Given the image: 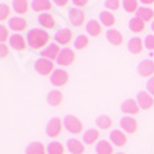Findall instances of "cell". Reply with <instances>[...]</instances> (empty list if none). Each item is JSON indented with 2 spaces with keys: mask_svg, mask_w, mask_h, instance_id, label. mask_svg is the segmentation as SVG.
I'll use <instances>...</instances> for the list:
<instances>
[{
  "mask_svg": "<svg viewBox=\"0 0 154 154\" xmlns=\"http://www.w3.org/2000/svg\"><path fill=\"white\" fill-rule=\"evenodd\" d=\"M64 151L65 149L61 142L54 140V142H50L47 144V154H64Z\"/></svg>",
  "mask_w": 154,
  "mask_h": 154,
  "instance_id": "obj_30",
  "label": "cell"
},
{
  "mask_svg": "<svg viewBox=\"0 0 154 154\" xmlns=\"http://www.w3.org/2000/svg\"><path fill=\"white\" fill-rule=\"evenodd\" d=\"M0 51H2V53H0V56H2V57H7V56H8V47L6 46L4 43H2V45H0Z\"/></svg>",
  "mask_w": 154,
  "mask_h": 154,
  "instance_id": "obj_40",
  "label": "cell"
},
{
  "mask_svg": "<svg viewBox=\"0 0 154 154\" xmlns=\"http://www.w3.org/2000/svg\"><path fill=\"white\" fill-rule=\"evenodd\" d=\"M63 126H64V122L61 121L60 118L54 117L50 121L47 122L46 126V135L49 137H57L61 135V131H63Z\"/></svg>",
  "mask_w": 154,
  "mask_h": 154,
  "instance_id": "obj_4",
  "label": "cell"
},
{
  "mask_svg": "<svg viewBox=\"0 0 154 154\" xmlns=\"http://www.w3.org/2000/svg\"><path fill=\"white\" fill-rule=\"evenodd\" d=\"M110 142H112L117 147H124L126 144V135L122 131H111Z\"/></svg>",
  "mask_w": 154,
  "mask_h": 154,
  "instance_id": "obj_18",
  "label": "cell"
},
{
  "mask_svg": "<svg viewBox=\"0 0 154 154\" xmlns=\"http://www.w3.org/2000/svg\"><path fill=\"white\" fill-rule=\"evenodd\" d=\"M137 74L140 76H150L154 74V61L153 60H143L137 65Z\"/></svg>",
  "mask_w": 154,
  "mask_h": 154,
  "instance_id": "obj_13",
  "label": "cell"
},
{
  "mask_svg": "<svg viewBox=\"0 0 154 154\" xmlns=\"http://www.w3.org/2000/svg\"><path fill=\"white\" fill-rule=\"evenodd\" d=\"M72 4H74V6H78V7H85L86 4H88V2H86V0H74V2H72Z\"/></svg>",
  "mask_w": 154,
  "mask_h": 154,
  "instance_id": "obj_41",
  "label": "cell"
},
{
  "mask_svg": "<svg viewBox=\"0 0 154 154\" xmlns=\"http://www.w3.org/2000/svg\"><path fill=\"white\" fill-rule=\"evenodd\" d=\"M96 153L97 154H112L114 149H112L111 143L107 140H101L96 144Z\"/></svg>",
  "mask_w": 154,
  "mask_h": 154,
  "instance_id": "obj_29",
  "label": "cell"
},
{
  "mask_svg": "<svg viewBox=\"0 0 154 154\" xmlns=\"http://www.w3.org/2000/svg\"><path fill=\"white\" fill-rule=\"evenodd\" d=\"M63 122H64V128L74 135H79L83 131V124L75 115H65Z\"/></svg>",
  "mask_w": 154,
  "mask_h": 154,
  "instance_id": "obj_2",
  "label": "cell"
},
{
  "mask_svg": "<svg viewBox=\"0 0 154 154\" xmlns=\"http://www.w3.org/2000/svg\"><path fill=\"white\" fill-rule=\"evenodd\" d=\"M8 28L11 31H14L15 33H20L28 28V22H26L25 18L22 17H13L8 20Z\"/></svg>",
  "mask_w": 154,
  "mask_h": 154,
  "instance_id": "obj_9",
  "label": "cell"
},
{
  "mask_svg": "<svg viewBox=\"0 0 154 154\" xmlns=\"http://www.w3.org/2000/svg\"><path fill=\"white\" fill-rule=\"evenodd\" d=\"M33 68L35 71L39 74V75H50L53 74L56 69H54V64L51 60H47V58H39V60L35 61V64H33Z\"/></svg>",
  "mask_w": 154,
  "mask_h": 154,
  "instance_id": "obj_3",
  "label": "cell"
},
{
  "mask_svg": "<svg viewBox=\"0 0 154 154\" xmlns=\"http://www.w3.org/2000/svg\"><path fill=\"white\" fill-rule=\"evenodd\" d=\"M122 6L126 13H137V10L140 8L136 0H125V2H122Z\"/></svg>",
  "mask_w": 154,
  "mask_h": 154,
  "instance_id": "obj_34",
  "label": "cell"
},
{
  "mask_svg": "<svg viewBox=\"0 0 154 154\" xmlns=\"http://www.w3.org/2000/svg\"><path fill=\"white\" fill-rule=\"evenodd\" d=\"M68 18H69V22H71L72 26H82L83 22H85V13H83L81 8H71L68 13Z\"/></svg>",
  "mask_w": 154,
  "mask_h": 154,
  "instance_id": "obj_8",
  "label": "cell"
},
{
  "mask_svg": "<svg viewBox=\"0 0 154 154\" xmlns=\"http://www.w3.org/2000/svg\"><path fill=\"white\" fill-rule=\"evenodd\" d=\"M146 88H147V92H149V93L154 97V76H151V78L147 81Z\"/></svg>",
  "mask_w": 154,
  "mask_h": 154,
  "instance_id": "obj_39",
  "label": "cell"
},
{
  "mask_svg": "<svg viewBox=\"0 0 154 154\" xmlns=\"http://www.w3.org/2000/svg\"><path fill=\"white\" fill-rule=\"evenodd\" d=\"M100 137V131L97 129H88L85 133H83V142L86 144H93L94 142H97Z\"/></svg>",
  "mask_w": 154,
  "mask_h": 154,
  "instance_id": "obj_27",
  "label": "cell"
},
{
  "mask_svg": "<svg viewBox=\"0 0 154 154\" xmlns=\"http://www.w3.org/2000/svg\"><path fill=\"white\" fill-rule=\"evenodd\" d=\"M151 31L154 32V21H153V24H151Z\"/></svg>",
  "mask_w": 154,
  "mask_h": 154,
  "instance_id": "obj_44",
  "label": "cell"
},
{
  "mask_svg": "<svg viewBox=\"0 0 154 154\" xmlns=\"http://www.w3.org/2000/svg\"><path fill=\"white\" fill-rule=\"evenodd\" d=\"M136 101L142 110H150L154 106V97L149 92H139L136 94Z\"/></svg>",
  "mask_w": 154,
  "mask_h": 154,
  "instance_id": "obj_7",
  "label": "cell"
},
{
  "mask_svg": "<svg viewBox=\"0 0 154 154\" xmlns=\"http://www.w3.org/2000/svg\"><path fill=\"white\" fill-rule=\"evenodd\" d=\"M128 26H129V29H131L132 32L140 33V32H143L144 28H146V22H144L143 20H140V18H137V17H133V18L129 20Z\"/></svg>",
  "mask_w": 154,
  "mask_h": 154,
  "instance_id": "obj_22",
  "label": "cell"
},
{
  "mask_svg": "<svg viewBox=\"0 0 154 154\" xmlns=\"http://www.w3.org/2000/svg\"><path fill=\"white\" fill-rule=\"evenodd\" d=\"M88 45H89V39H88V36H85V35L76 36L75 42H74V46H75L76 50H83V49L88 47Z\"/></svg>",
  "mask_w": 154,
  "mask_h": 154,
  "instance_id": "obj_33",
  "label": "cell"
},
{
  "mask_svg": "<svg viewBox=\"0 0 154 154\" xmlns=\"http://www.w3.org/2000/svg\"><path fill=\"white\" fill-rule=\"evenodd\" d=\"M67 149L72 154H83L85 153V146L81 140L78 139H69L67 142Z\"/></svg>",
  "mask_w": 154,
  "mask_h": 154,
  "instance_id": "obj_21",
  "label": "cell"
},
{
  "mask_svg": "<svg viewBox=\"0 0 154 154\" xmlns=\"http://www.w3.org/2000/svg\"><path fill=\"white\" fill-rule=\"evenodd\" d=\"M86 32H88V35L93 36V38L100 36V33H101V25H100V22L96 21V20H92V21H89L88 24H86Z\"/></svg>",
  "mask_w": 154,
  "mask_h": 154,
  "instance_id": "obj_26",
  "label": "cell"
},
{
  "mask_svg": "<svg viewBox=\"0 0 154 154\" xmlns=\"http://www.w3.org/2000/svg\"><path fill=\"white\" fill-rule=\"evenodd\" d=\"M106 36H107V40L111 43L112 46H121L122 42H124V36H122V33L119 32V31H117V29H110V31H107Z\"/></svg>",
  "mask_w": 154,
  "mask_h": 154,
  "instance_id": "obj_20",
  "label": "cell"
},
{
  "mask_svg": "<svg viewBox=\"0 0 154 154\" xmlns=\"http://www.w3.org/2000/svg\"><path fill=\"white\" fill-rule=\"evenodd\" d=\"M96 125L99 129H110L112 126V119L108 115H99L96 118Z\"/></svg>",
  "mask_w": 154,
  "mask_h": 154,
  "instance_id": "obj_31",
  "label": "cell"
},
{
  "mask_svg": "<svg viewBox=\"0 0 154 154\" xmlns=\"http://www.w3.org/2000/svg\"><path fill=\"white\" fill-rule=\"evenodd\" d=\"M99 20H100L101 24H103L104 26H107V28L114 26L115 22H117L114 14H112V13H110V11H101L100 14H99Z\"/></svg>",
  "mask_w": 154,
  "mask_h": 154,
  "instance_id": "obj_25",
  "label": "cell"
},
{
  "mask_svg": "<svg viewBox=\"0 0 154 154\" xmlns=\"http://www.w3.org/2000/svg\"><path fill=\"white\" fill-rule=\"evenodd\" d=\"M64 101V94L61 93L60 90H51L50 93L47 94V103L50 104L51 107H58Z\"/></svg>",
  "mask_w": 154,
  "mask_h": 154,
  "instance_id": "obj_19",
  "label": "cell"
},
{
  "mask_svg": "<svg viewBox=\"0 0 154 154\" xmlns=\"http://www.w3.org/2000/svg\"><path fill=\"white\" fill-rule=\"evenodd\" d=\"M25 154H47V147H45L40 142H32L26 146Z\"/></svg>",
  "mask_w": 154,
  "mask_h": 154,
  "instance_id": "obj_23",
  "label": "cell"
},
{
  "mask_svg": "<svg viewBox=\"0 0 154 154\" xmlns=\"http://www.w3.org/2000/svg\"><path fill=\"white\" fill-rule=\"evenodd\" d=\"M121 110H122V112H125V114H128L129 117H131V115L137 114L139 110H140V107H139V104H137L136 100L128 99V100H125L121 104Z\"/></svg>",
  "mask_w": 154,
  "mask_h": 154,
  "instance_id": "obj_14",
  "label": "cell"
},
{
  "mask_svg": "<svg viewBox=\"0 0 154 154\" xmlns=\"http://www.w3.org/2000/svg\"><path fill=\"white\" fill-rule=\"evenodd\" d=\"M54 4H56V6H58V7H64V6H67V4H68V2H67V0H63V2H61V0H56V2H54Z\"/></svg>",
  "mask_w": 154,
  "mask_h": 154,
  "instance_id": "obj_42",
  "label": "cell"
},
{
  "mask_svg": "<svg viewBox=\"0 0 154 154\" xmlns=\"http://www.w3.org/2000/svg\"><path fill=\"white\" fill-rule=\"evenodd\" d=\"M144 47L147 50H154V35H147L144 39Z\"/></svg>",
  "mask_w": 154,
  "mask_h": 154,
  "instance_id": "obj_37",
  "label": "cell"
},
{
  "mask_svg": "<svg viewBox=\"0 0 154 154\" xmlns=\"http://www.w3.org/2000/svg\"><path fill=\"white\" fill-rule=\"evenodd\" d=\"M51 6H53V3L49 0H33L31 3V8L36 13H42V14H45V11L50 10Z\"/></svg>",
  "mask_w": 154,
  "mask_h": 154,
  "instance_id": "obj_17",
  "label": "cell"
},
{
  "mask_svg": "<svg viewBox=\"0 0 154 154\" xmlns=\"http://www.w3.org/2000/svg\"><path fill=\"white\" fill-rule=\"evenodd\" d=\"M60 53H61V50H60V47H58V45L51 43V45H49V46L46 47V49H43L40 56H42V58H47V60L53 61V60H57Z\"/></svg>",
  "mask_w": 154,
  "mask_h": 154,
  "instance_id": "obj_12",
  "label": "cell"
},
{
  "mask_svg": "<svg viewBox=\"0 0 154 154\" xmlns=\"http://www.w3.org/2000/svg\"><path fill=\"white\" fill-rule=\"evenodd\" d=\"M117 154H126V153H124V151H121V153H117Z\"/></svg>",
  "mask_w": 154,
  "mask_h": 154,
  "instance_id": "obj_45",
  "label": "cell"
},
{
  "mask_svg": "<svg viewBox=\"0 0 154 154\" xmlns=\"http://www.w3.org/2000/svg\"><path fill=\"white\" fill-rule=\"evenodd\" d=\"M121 4L122 3L118 2V0H107V2L104 3V6H106V8H108V10H118Z\"/></svg>",
  "mask_w": 154,
  "mask_h": 154,
  "instance_id": "obj_36",
  "label": "cell"
},
{
  "mask_svg": "<svg viewBox=\"0 0 154 154\" xmlns=\"http://www.w3.org/2000/svg\"><path fill=\"white\" fill-rule=\"evenodd\" d=\"M13 8H14V11L17 14H26L29 8V4L25 0H14L13 2Z\"/></svg>",
  "mask_w": 154,
  "mask_h": 154,
  "instance_id": "obj_32",
  "label": "cell"
},
{
  "mask_svg": "<svg viewBox=\"0 0 154 154\" xmlns=\"http://www.w3.org/2000/svg\"><path fill=\"white\" fill-rule=\"evenodd\" d=\"M10 46L14 49V50L18 51H22L26 49V42H25V38L21 36L20 33H15V35L10 36Z\"/></svg>",
  "mask_w": 154,
  "mask_h": 154,
  "instance_id": "obj_16",
  "label": "cell"
},
{
  "mask_svg": "<svg viewBox=\"0 0 154 154\" xmlns=\"http://www.w3.org/2000/svg\"><path fill=\"white\" fill-rule=\"evenodd\" d=\"M38 22H39L43 28H46V29H51V28L56 26V20H54V17L51 14H47V13H45V14H39V17H38Z\"/></svg>",
  "mask_w": 154,
  "mask_h": 154,
  "instance_id": "obj_24",
  "label": "cell"
},
{
  "mask_svg": "<svg viewBox=\"0 0 154 154\" xmlns=\"http://www.w3.org/2000/svg\"><path fill=\"white\" fill-rule=\"evenodd\" d=\"M54 39H56V42H57L58 45L67 46L72 40V31L69 28L58 29L57 32H56V35H54Z\"/></svg>",
  "mask_w": 154,
  "mask_h": 154,
  "instance_id": "obj_10",
  "label": "cell"
},
{
  "mask_svg": "<svg viewBox=\"0 0 154 154\" xmlns=\"http://www.w3.org/2000/svg\"><path fill=\"white\" fill-rule=\"evenodd\" d=\"M50 81H51V83H53L54 86L63 88V86H65L67 83H68L69 75H68V72H67V71H64V69L60 68V69H56V71L51 74Z\"/></svg>",
  "mask_w": 154,
  "mask_h": 154,
  "instance_id": "obj_5",
  "label": "cell"
},
{
  "mask_svg": "<svg viewBox=\"0 0 154 154\" xmlns=\"http://www.w3.org/2000/svg\"><path fill=\"white\" fill-rule=\"evenodd\" d=\"M8 15H10V7L7 4L2 3L0 4V21H4L6 18H8Z\"/></svg>",
  "mask_w": 154,
  "mask_h": 154,
  "instance_id": "obj_35",
  "label": "cell"
},
{
  "mask_svg": "<svg viewBox=\"0 0 154 154\" xmlns=\"http://www.w3.org/2000/svg\"><path fill=\"white\" fill-rule=\"evenodd\" d=\"M153 3L154 0H142V4H144V6H151Z\"/></svg>",
  "mask_w": 154,
  "mask_h": 154,
  "instance_id": "obj_43",
  "label": "cell"
},
{
  "mask_svg": "<svg viewBox=\"0 0 154 154\" xmlns=\"http://www.w3.org/2000/svg\"><path fill=\"white\" fill-rule=\"evenodd\" d=\"M26 40H28V46L33 50H39L42 47H45L50 40V35L47 31H43L39 28H33L28 32L26 36Z\"/></svg>",
  "mask_w": 154,
  "mask_h": 154,
  "instance_id": "obj_1",
  "label": "cell"
},
{
  "mask_svg": "<svg viewBox=\"0 0 154 154\" xmlns=\"http://www.w3.org/2000/svg\"><path fill=\"white\" fill-rule=\"evenodd\" d=\"M7 39L10 40V38H8V31H7V28H6L4 25H2L0 26V42L4 43Z\"/></svg>",
  "mask_w": 154,
  "mask_h": 154,
  "instance_id": "obj_38",
  "label": "cell"
},
{
  "mask_svg": "<svg viewBox=\"0 0 154 154\" xmlns=\"http://www.w3.org/2000/svg\"><path fill=\"white\" fill-rule=\"evenodd\" d=\"M144 47V42L140 38H137V36H133V38H131L128 42V50L131 51L132 54H140L142 53V50H143Z\"/></svg>",
  "mask_w": 154,
  "mask_h": 154,
  "instance_id": "obj_15",
  "label": "cell"
},
{
  "mask_svg": "<svg viewBox=\"0 0 154 154\" xmlns=\"http://www.w3.org/2000/svg\"><path fill=\"white\" fill-rule=\"evenodd\" d=\"M121 128L122 131H125L126 133H135L137 131V121L133 117H129V115H126V117H124V118H121Z\"/></svg>",
  "mask_w": 154,
  "mask_h": 154,
  "instance_id": "obj_11",
  "label": "cell"
},
{
  "mask_svg": "<svg viewBox=\"0 0 154 154\" xmlns=\"http://www.w3.org/2000/svg\"><path fill=\"white\" fill-rule=\"evenodd\" d=\"M74 61H75V53L72 49L69 47H65L63 49L57 58V64L63 65V67H68V65H72L74 64Z\"/></svg>",
  "mask_w": 154,
  "mask_h": 154,
  "instance_id": "obj_6",
  "label": "cell"
},
{
  "mask_svg": "<svg viewBox=\"0 0 154 154\" xmlns=\"http://www.w3.org/2000/svg\"><path fill=\"white\" fill-rule=\"evenodd\" d=\"M136 17L140 18V20H143L144 22L151 21L154 18V10L150 7H140L136 13Z\"/></svg>",
  "mask_w": 154,
  "mask_h": 154,
  "instance_id": "obj_28",
  "label": "cell"
}]
</instances>
